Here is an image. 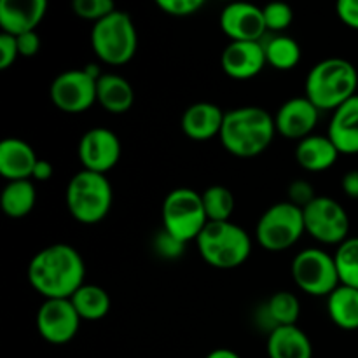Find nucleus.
Returning <instances> with one entry per match:
<instances>
[{
  "mask_svg": "<svg viewBox=\"0 0 358 358\" xmlns=\"http://www.w3.org/2000/svg\"><path fill=\"white\" fill-rule=\"evenodd\" d=\"M84 259L65 243L42 248L28 264V282L44 299H70L84 285Z\"/></svg>",
  "mask_w": 358,
  "mask_h": 358,
  "instance_id": "f257e3e1",
  "label": "nucleus"
},
{
  "mask_svg": "<svg viewBox=\"0 0 358 358\" xmlns=\"http://www.w3.org/2000/svg\"><path fill=\"white\" fill-rule=\"evenodd\" d=\"M275 133V117L268 110L240 107L226 112L219 138L227 152L241 159H250L271 145Z\"/></svg>",
  "mask_w": 358,
  "mask_h": 358,
  "instance_id": "f03ea898",
  "label": "nucleus"
},
{
  "mask_svg": "<svg viewBox=\"0 0 358 358\" xmlns=\"http://www.w3.org/2000/svg\"><path fill=\"white\" fill-rule=\"evenodd\" d=\"M358 72L345 58L318 62L306 77V98L318 110H336L357 94Z\"/></svg>",
  "mask_w": 358,
  "mask_h": 358,
  "instance_id": "7ed1b4c3",
  "label": "nucleus"
},
{
  "mask_svg": "<svg viewBox=\"0 0 358 358\" xmlns=\"http://www.w3.org/2000/svg\"><path fill=\"white\" fill-rule=\"evenodd\" d=\"M203 261L217 269H236L248 261L252 240L238 224L208 222L196 240Z\"/></svg>",
  "mask_w": 358,
  "mask_h": 358,
  "instance_id": "20e7f679",
  "label": "nucleus"
},
{
  "mask_svg": "<svg viewBox=\"0 0 358 358\" xmlns=\"http://www.w3.org/2000/svg\"><path fill=\"white\" fill-rule=\"evenodd\" d=\"M65 201L77 222L98 224L110 212L114 191L105 175L83 168L66 185Z\"/></svg>",
  "mask_w": 358,
  "mask_h": 358,
  "instance_id": "39448f33",
  "label": "nucleus"
},
{
  "mask_svg": "<svg viewBox=\"0 0 358 358\" xmlns=\"http://www.w3.org/2000/svg\"><path fill=\"white\" fill-rule=\"evenodd\" d=\"M138 45L135 23L124 10L108 14L107 17L93 24L91 30V48L101 62L108 65H124L135 56Z\"/></svg>",
  "mask_w": 358,
  "mask_h": 358,
  "instance_id": "423d86ee",
  "label": "nucleus"
},
{
  "mask_svg": "<svg viewBox=\"0 0 358 358\" xmlns=\"http://www.w3.org/2000/svg\"><path fill=\"white\" fill-rule=\"evenodd\" d=\"M161 217L163 229L185 245L198 240L208 224L201 194L187 187H178L168 192L161 208Z\"/></svg>",
  "mask_w": 358,
  "mask_h": 358,
  "instance_id": "0eeeda50",
  "label": "nucleus"
},
{
  "mask_svg": "<svg viewBox=\"0 0 358 358\" xmlns=\"http://www.w3.org/2000/svg\"><path fill=\"white\" fill-rule=\"evenodd\" d=\"M304 233L303 210L289 201L269 206L255 227L259 245L269 252H282L294 247Z\"/></svg>",
  "mask_w": 358,
  "mask_h": 358,
  "instance_id": "6e6552de",
  "label": "nucleus"
},
{
  "mask_svg": "<svg viewBox=\"0 0 358 358\" xmlns=\"http://www.w3.org/2000/svg\"><path fill=\"white\" fill-rule=\"evenodd\" d=\"M292 278L303 292L313 297H329L341 285L334 255L322 248H306L294 257Z\"/></svg>",
  "mask_w": 358,
  "mask_h": 358,
  "instance_id": "1a4fd4ad",
  "label": "nucleus"
},
{
  "mask_svg": "<svg viewBox=\"0 0 358 358\" xmlns=\"http://www.w3.org/2000/svg\"><path fill=\"white\" fill-rule=\"evenodd\" d=\"M304 227L311 238L324 245H341L348 240L350 217L343 205L329 196H317L303 210Z\"/></svg>",
  "mask_w": 358,
  "mask_h": 358,
  "instance_id": "9d476101",
  "label": "nucleus"
},
{
  "mask_svg": "<svg viewBox=\"0 0 358 358\" xmlns=\"http://www.w3.org/2000/svg\"><path fill=\"white\" fill-rule=\"evenodd\" d=\"M96 83L84 69L66 70L55 77L49 87V96L59 110L80 114L96 101Z\"/></svg>",
  "mask_w": 358,
  "mask_h": 358,
  "instance_id": "9b49d317",
  "label": "nucleus"
},
{
  "mask_svg": "<svg viewBox=\"0 0 358 358\" xmlns=\"http://www.w3.org/2000/svg\"><path fill=\"white\" fill-rule=\"evenodd\" d=\"M83 318L70 299H45L37 311V331L51 345H66L77 336Z\"/></svg>",
  "mask_w": 358,
  "mask_h": 358,
  "instance_id": "f8f14e48",
  "label": "nucleus"
},
{
  "mask_svg": "<svg viewBox=\"0 0 358 358\" xmlns=\"http://www.w3.org/2000/svg\"><path fill=\"white\" fill-rule=\"evenodd\" d=\"M77 154L84 170L105 175L117 164L121 157V142L112 129H87L80 136Z\"/></svg>",
  "mask_w": 358,
  "mask_h": 358,
  "instance_id": "ddd939ff",
  "label": "nucleus"
},
{
  "mask_svg": "<svg viewBox=\"0 0 358 358\" xmlns=\"http://www.w3.org/2000/svg\"><path fill=\"white\" fill-rule=\"evenodd\" d=\"M220 28L233 42H261L268 30L261 7L247 2L224 7L220 13Z\"/></svg>",
  "mask_w": 358,
  "mask_h": 358,
  "instance_id": "4468645a",
  "label": "nucleus"
},
{
  "mask_svg": "<svg viewBox=\"0 0 358 358\" xmlns=\"http://www.w3.org/2000/svg\"><path fill=\"white\" fill-rule=\"evenodd\" d=\"M320 110L306 96L287 100L275 115L276 133L290 140H304L317 128Z\"/></svg>",
  "mask_w": 358,
  "mask_h": 358,
  "instance_id": "2eb2a0df",
  "label": "nucleus"
},
{
  "mask_svg": "<svg viewBox=\"0 0 358 358\" xmlns=\"http://www.w3.org/2000/svg\"><path fill=\"white\" fill-rule=\"evenodd\" d=\"M266 63L268 59L262 42H231L220 56L224 73L238 80L255 77L262 72Z\"/></svg>",
  "mask_w": 358,
  "mask_h": 358,
  "instance_id": "dca6fc26",
  "label": "nucleus"
},
{
  "mask_svg": "<svg viewBox=\"0 0 358 358\" xmlns=\"http://www.w3.org/2000/svg\"><path fill=\"white\" fill-rule=\"evenodd\" d=\"M48 10L45 0H2L0 2V27L3 34L17 37L35 31Z\"/></svg>",
  "mask_w": 358,
  "mask_h": 358,
  "instance_id": "f3484780",
  "label": "nucleus"
},
{
  "mask_svg": "<svg viewBox=\"0 0 358 358\" xmlns=\"http://www.w3.org/2000/svg\"><path fill=\"white\" fill-rule=\"evenodd\" d=\"M224 115H226V112H222V108L217 107L215 103L199 101V103L191 105L182 115V131L191 140L205 142V140L220 135Z\"/></svg>",
  "mask_w": 358,
  "mask_h": 358,
  "instance_id": "a211bd4d",
  "label": "nucleus"
},
{
  "mask_svg": "<svg viewBox=\"0 0 358 358\" xmlns=\"http://www.w3.org/2000/svg\"><path fill=\"white\" fill-rule=\"evenodd\" d=\"M301 315L299 299L289 290H280L273 294L255 313V324L271 334L275 329L296 325Z\"/></svg>",
  "mask_w": 358,
  "mask_h": 358,
  "instance_id": "6ab92c4d",
  "label": "nucleus"
},
{
  "mask_svg": "<svg viewBox=\"0 0 358 358\" xmlns=\"http://www.w3.org/2000/svg\"><path fill=\"white\" fill-rule=\"evenodd\" d=\"M327 136L339 154H358V94L336 108Z\"/></svg>",
  "mask_w": 358,
  "mask_h": 358,
  "instance_id": "aec40b11",
  "label": "nucleus"
},
{
  "mask_svg": "<svg viewBox=\"0 0 358 358\" xmlns=\"http://www.w3.org/2000/svg\"><path fill=\"white\" fill-rule=\"evenodd\" d=\"M38 157L24 140L6 138L0 143V175L13 180H31Z\"/></svg>",
  "mask_w": 358,
  "mask_h": 358,
  "instance_id": "412c9836",
  "label": "nucleus"
},
{
  "mask_svg": "<svg viewBox=\"0 0 358 358\" xmlns=\"http://www.w3.org/2000/svg\"><path fill=\"white\" fill-rule=\"evenodd\" d=\"M266 348L269 358H313V345L297 325L275 329L268 334Z\"/></svg>",
  "mask_w": 358,
  "mask_h": 358,
  "instance_id": "4be33fe9",
  "label": "nucleus"
},
{
  "mask_svg": "<svg viewBox=\"0 0 358 358\" xmlns=\"http://www.w3.org/2000/svg\"><path fill=\"white\" fill-rule=\"evenodd\" d=\"M339 150L327 135H310L301 140L296 147V159L301 166L311 173H320L336 164Z\"/></svg>",
  "mask_w": 358,
  "mask_h": 358,
  "instance_id": "5701e85b",
  "label": "nucleus"
},
{
  "mask_svg": "<svg viewBox=\"0 0 358 358\" xmlns=\"http://www.w3.org/2000/svg\"><path fill=\"white\" fill-rule=\"evenodd\" d=\"M96 101L110 114H124L135 101V91L124 77L103 73L96 83Z\"/></svg>",
  "mask_w": 358,
  "mask_h": 358,
  "instance_id": "b1692460",
  "label": "nucleus"
},
{
  "mask_svg": "<svg viewBox=\"0 0 358 358\" xmlns=\"http://www.w3.org/2000/svg\"><path fill=\"white\" fill-rule=\"evenodd\" d=\"M327 311L332 324L343 331L358 329V290L352 287L339 285L327 297Z\"/></svg>",
  "mask_w": 358,
  "mask_h": 358,
  "instance_id": "393cba45",
  "label": "nucleus"
},
{
  "mask_svg": "<svg viewBox=\"0 0 358 358\" xmlns=\"http://www.w3.org/2000/svg\"><path fill=\"white\" fill-rule=\"evenodd\" d=\"M35 199H37V192H35V185L31 180L9 182L0 196L3 213L13 219L27 217L34 210Z\"/></svg>",
  "mask_w": 358,
  "mask_h": 358,
  "instance_id": "a878e982",
  "label": "nucleus"
},
{
  "mask_svg": "<svg viewBox=\"0 0 358 358\" xmlns=\"http://www.w3.org/2000/svg\"><path fill=\"white\" fill-rule=\"evenodd\" d=\"M70 301L83 320H100L110 311V296L98 285L84 283Z\"/></svg>",
  "mask_w": 358,
  "mask_h": 358,
  "instance_id": "bb28decb",
  "label": "nucleus"
},
{
  "mask_svg": "<svg viewBox=\"0 0 358 358\" xmlns=\"http://www.w3.org/2000/svg\"><path fill=\"white\" fill-rule=\"evenodd\" d=\"M262 42V41H261ZM266 51V59L276 70H290L299 63L301 48L296 38L287 35H273L262 42Z\"/></svg>",
  "mask_w": 358,
  "mask_h": 358,
  "instance_id": "cd10ccee",
  "label": "nucleus"
},
{
  "mask_svg": "<svg viewBox=\"0 0 358 358\" xmlns=\"http://www.w3.org/2000/svg\"><path fill=\"white\" fill-rule=\"evenodd\" d=\"M203 206H205L208 222H227L234 212L233 192L224 185H212L201 194Z\"/></svg>",
  "mask_w": 358,
  "mask_h": 358,
  "instance_id": "c85d7f7f",
  "label": "nucleus"
},
{
  "mask_svg": "<svg viewBox=\"0 0 358 358\" xmlns=\"http://www.w3.org/2000/svg\"><path fill=\"white\" fill-rule=\"evenodd\" d=\"M334 261L341 285L358 290V236L348 238L339 245Z\"/></svg>",
  "mask_w": 358,
  "mask_h": 358,
  "instance_id": "c756f323",
  "label": "nucleus"
},
{
  "mask_svg": "<svg viewBox=\"0 0 358 358\" xmlns=\"http://www.w3.org/2000/svg\"><path fill=\"white\" fill-rule=\"evenodd\" d=\"M264 23L269 31H283L292 24L294 10L292 7L283 2H271L262 7Z\"/></svg>",
  "mask_w": 358,
  "mask_h": 358,
  "instance_id": "7c9ffc66",
  "label": "nucleus"
},
{
  "mask_svg": "<svg viewBox=\"0 0 358 358\" xmlns=\"http://www.w3.org/2000/svg\"><path fill=\"white\" fill-rule=\"evenodd\" d=\"M72 9L83 20L98 23L100 20L107 17L108 14L114 13L115 6L112 0H73Z\"/></svg>",
  "mask_w": 358,
  "mask_h": 358,
  "instance_id": "2f4dec72",
  "label": "nucleus"
},
{
  "mask_svg": "<svg viewBox=\"0 0 358 358\" xmlns=\"http://www.w3.org/2000/svg\"><path fill=\"white\" fill-rule=\"evenodd\" d=\"M287 196H289V203H292L301 210H304L310 203L317 199V192H315L313 185L310 182L303 180V178L290 182L289 189H287Z\"/></svg>",
  "mask_w": 358,
  "mask_h": 358,
  "instance_id": "473e14b6",
  "label": "nucleus"
},
{
  "mask_svg": "<svg viewBox=\"0 0 358 358\" xmlns=\"http://www.w3.org/2000/svg\"><path fill=\"white\" fill-rule=\"evenodd\" d=\"M205 6L203 0H157V7L163 13L170 14L175 17L192 16Z\"/></svg>",
  "mask_w": 358,
  "mask_h": 358,
  "instance_id": "72a5a7b5",
  "label": "nucleus"
},
{
  "mask_svg": "<svg viewBox=\"0 0 358 358\" xmlns=\"http://www.w3.org/2000/svg\"><path fill=\"white\" fill-rule=\"evenodd\" d=\"M154 250L163 259H177L184 254L185 243H182L180 240H177V238L171 236L170 233L163 229L154 238Z\"/></svg>",
  "mask_w": 358,
  "mask_h": 358,
  "instance_id": "f704fd0d",
  "label": "nucleus"
},
{
  "mask_svg": "<svg viewBox=\"0 0 358 358\" xmlns=\"http://www.w3.org/2000/svg\"><path fill=\"white\" fill-rule=\"evenodd\" d=\"M20 56L17 51V42L14 35L3 34L0 35V69L7 70Z\"/></svg>",
  "mask_w": 358,
  "mask_h": 358,
  "instance_id": "c9c22d12",
  "label": "nucleus"
},
{
  "mask_svg": "<svg viewBox=\"0 0 358 358\" xmlns=\"http://www.w3.org/2000/svg\"><path fill=\"white\" fill-rule=\"evenodd\" d=\"M336 13L346 27L358 30V0H339Z\"/></svg>",
  "mask_w": 358,
  "mask_h": 358,
  "instance_id": "e433bc0d",
  "label": "nucleus"
},
{
  "mask_svg": "<svg viewBox=\"0 0 358 358\" xmlns=\"http://www.w3.org/2000/svg\"><path fill=\"white\" fill-rule=\"evenodd\" d=\"M16 42L20 56H24V58H31L41 49V37L37 35V31H28V34L17 35Z\"/></svg>",
  "mask_w": 358,
  "mask_h": 358,
  "instance_id": "4c0bfd02",
  "label": "nucleus"
},
{
  "mask_svg": "<svg viewBox=\"0 0 358 358\" xmlns=\"http://www.w3.org/2000/svg\"><path fill=\"white\" fill-rule=\"evenodd\" d=\"M341 185H343V192H345L348 198L358 199V170L348 171V173L343 177Z\"/></svg>",
  "mask_w": 358,
  "mask_h": 358,
  "instance_id": "58836bf2",
  "label": "nucleus"
},
{
  "mask_svg": "<svg viewBox=\"0 0 358 358\" xmlns=\"http://www.w3.org/2000/svg\"><path fill=\"white\" fill-rule=\"evenodd\" d=\"M52 173H55V168H52V164L45 159H38L37 164H35V168H34V173H31V178H34V180H38V182H45L52 177Z\"/></svg>",
  "mask_w": 358,
  "mask_h": 358,
  "instance_id": "ea45409f",
  "label": "nucleus"
},
{
  "mask_svg": "<svg viewBox=\"0 0 358 358\" xmlns=\"http://www.w3.org/2000/svg\"><path fill=\"white\" fill-rule=\"evenodd\" d=\"M206 358H241L238 355L236 352H233V350H227V348H217L213 350V352H210Z\"/></svg>",
  "mask_w": 358,
  "mask_h": 358,
  "instance_id": "a19ab883",
  "label": "nucleus"
}]
</instances>
